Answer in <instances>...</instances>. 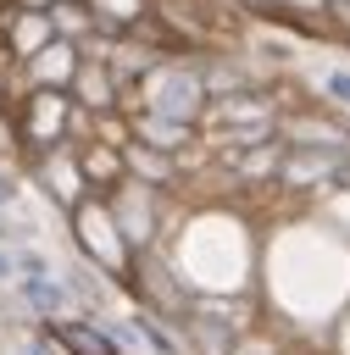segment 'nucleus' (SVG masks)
I'll return each mask as SVG.
<instances>
[{
  "label": "nucleus",
  "instance_id": "f257e3e1",
  "mask_svg": "<svg viewBox=\"0 0 350 355\" xmlns=\"http://www.w3.org/2000/svg\"><path fill=\"white\" fill-rule=\"evenodd\" d=\"M194 128L222 144H256V139H272V105L261 94H217L211 105H200Z\"/></svg>",
  "mask_w": 350,
  "mask_h": 355
},
{
  "label": "nucleus",
  "instance_id": "f03ea898",
  "mask_svg": "<svg viewBox=\"0 0 350 355\" xmlns=\"http://www.w3.org/2000/svg\"><path fill=\"white\" fill-rule=\"evenodd\" d=\"M72 94L67 89H28V105H22V139H33V161L61 150V139H72Z\"/></svg>",
  "mask_w": 350,
  "mask_h": 355
},
{
  "label": "nucleus",
  "instance_id": "7ed1b4c3",
  "mask_svg": "<svg viewBox=\"0 0 350 355\" xmlns=\"http://www.w3.org/2000/svg\"><path fill=\"white\" fill-rule=\"evenodd\" d=\"M200 89H206V83H200L194 72H183V67L144 72V83H139L150 116H172V122H189V128H194V116H200Z\"/></svg>",
  "mask_w": 350,
  "mask_h": 355
},
{
  "label": "nucleus",
  "instance_id": "20e7f679",
  "mask_svg": "<svg viewBox=\"0 0 350 355\" xmlns=\"http://www.w3.org/2000/svg\"><path fill=\"white\" fill-rule=\"evenodd\" d=\"M72 222H78V244H83L100 266H122V261H128V250H122V239H117V222H111L106 200L72 205Z\"/></svg>",
  "mask_w": 350,
  "mask_h": 355
},
{
  "label": "nucleus",
  "instance_id": "39448f33",
  "mask_svg": "<svg viewBox=\"0 0 350 355\" xmlns=\"http://www.w3.org/2000/svg\"><path fill=\"white\" fill-rule=\"evenodd\" d=\"M278 178L294 183V189H317V183H339L344 178V161L333 150H317V144H294V155L278 161Z\"/></svg>",
  "mask_w": 350,
  "mask_h": 355
},
{
  "label": "nucleus",
  "instance_id": "423d86ee",
  "mask_svg": "<svg viewBox=\"0 0 350 355\" xmlns=\"http://www.w3.org/2000/svg\"><path fill=\"white\" fill-rule=\"evenodd\" d=\"M22 72H28V83L33 89H72V72H78V50L67 44V39H50L33 61H22Z\"/></svg>",
  "mask_w": 350,
  "mask_h": 355
},
{
  "label": "nucleus",
  "instance_id": "0eeeda50",
  "mask_svg": "<svg viewBox=\"0 0 350 355\" xmlns=\"http://www.w3.org/2000/svg\"><path fill=\"white\" fill-rule=\"evenodd\" d=\"M33 166H39V178L50 183V194H56L61 205H83V200H89V183H83L78 155H72L67 144H61V150H50V155H39Z\"/></svg>",
  "mask_w": 350,
  "mask_h": 355
},
{
  "label": "nucleus",
  "instance_id": "6e6552de",
  "mask_svg": "<svg viewBox=\"0 0 350 355\" xmlns=\"http://www.w3.org/2000/svg\"><path fill=\"white\" fill-rule=\"evenodd\" d=\"M50 338H56L67 355H122L117 338L100 333L94 322H67V316H56V322H50Z\"/></svg>",
  "mask_w": 350,
  "mask_h": 355
},
{
  "label": "nucleus",
  "instance_id": "1a4fd4ad",
  "mask_svg": "<svg viewBox=\"0 0 350 355\" xmlns=\"http://www.w3.org/2000/svg\"><path fill=\"white\" fill-rule=\"evenodd\" d=\"M50 39H56L50 11H17V17H11V33H6V50H11V55H22V61H33Z\"/></svg>",
  "mask_w": 350,
  "mask_h": 355
},
{
  "label": "nucleus",
  "instance_id": "9d476101",
  "mask_svg": "<svg viewBox=\"0 0 350 355\" xmlns=\"http://www.w3.org/2000/svg\"><path fill=\"white\" fill-rule=\"evenodd\" d=\"M72 100H83L94 116L100 111H111V100H117V83H111V67H100V61H78V72H72V89H67Z\"/></svg>",
  "mask_w": 350,
  "mask_h": 355
},
{
  "label": "nucleus",
  "instance_id": "9b49d317",
  "mask_svg": "<svg viewBox=\"0 0 350 355\" xmlns=\"http://www.w3.org/2000/svg\"><path fill=\"white\" fill-rule=\"evenodd\" d=\"M78 172H83V183H94V189H106V194L128 178V172H122V150H111V144H100V139H89V144H83Z\"/></svg>",
  "mask_w": 350,
  "mask_h": 355
},
{
  "label": "nucleus",
  "instance_id": "f8f14e48",
  "mask_svg": "<svg viewBox=\"0 0 350 355\" xmlns=\"http://www.w3.org/2000/svg\"><path fill=\"white\" fill-rule=\"evenodd\" d=\"M122 172H133V183H150V189L172 183V161H167L156 144H139V139L122 144Z\"/></svg>",
  "mask_w": 350,
  "mask_h": 355
},
{
  "label": "nucleus",
  "instance_id": "ddd939ff",
  "mask_svg": "<svg viewBox=\"0 0 350 355\" xmlns=\"http://www.w3.org/2000/svg\"><path fill=\"white\" fill-rule=\"evenodd\" d=\"M278 144L272 139H261L256 144V155H250V144H233V155H228V172L233 178H278Z\"/></svg>",
  "mask_w": 350,
  "mask_h": 355
},
{
  "label": "nucleus",
  "instance_id": "4468645a",
  "mask_svg": "<svg viewBox=\"0 0 350 355\" xmlns=\"http://www.w3.org/2000/svg\"><path fill=\"white\" fill-rule=\"evenodd\" d=\"M144 338H150V344H156V349H161V355H172V338H167V333H161V327H150V322H144Z\"/></svg>",
  "mask_w": 350,
  "mask_h": 355
},
{
  "label": "nucleus",
  "instance_id": "2eb2a0df",
  "mask_svg": "<svg viewBox=\"0 0 350 355\" xmlns=\"http://www.w3.org/2000/svg\"><path fill=\"white\" fill-rule=\"evenodd\" d=\"M328 89H333V94L350 105V72H333V78H328Z\"/></svg>",
  "mask_w": 350,
  "mask_h": 355
},
{
  "label": "nucleus",
  "instance_id": "dca6fc26",
  "mask_svg": "<svg viewBox=\"0 0 350 355\" xmlns=\"http://www.w3.org/2000/svg\"><path fill=\"white\" fill-rule=\"evenodd\" d=\"M17 6H22V11H50L56 0H17Z\"/></svg>",
  "mask_w": 350,
  "mask_h": 355
},
{
  "label": "nucleus",
  "instance_id": "f3484780",
  "mask_svg": "<svg viewBox=\"0 0 350 355\" xmlns=\"http://www.w3.org/2000/svg\"><path fill=\"white\" fill-rule=\"evenodd\" d=\"M6 200H11V183H0V205H6Z\"/></svg>",
  "mask_w": 350,
  "mask_h": 355
},
{
  "label": "nucleus",
  "instance_id": "a211bd4d",
  "mask_svg": "<svg viewBox=\"0 0 350 355\" xmlns=\"http://www.w3.org/2000/svg\"><path fill=\"white\" fill-rule=\"evenodd\" d=\"M6 266H11V261H6V250H0V277H6Z\"/></svg>",
  "mask_w": 350,
  "mask_h": 355
}]
</instances>
